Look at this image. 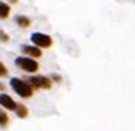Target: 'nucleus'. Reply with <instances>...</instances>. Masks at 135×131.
Wrapping results in <instances>:
<instances>
[{
	"mask_svg": "<svg viewBox=\"0 0 135 131\" xmlns=\"http://www.w3.org/2000/svg\"><path fill=\"white\" fill-rule=\"evenodd\" d=\"M20 55H23V57H30V59H36V60H39L41 57H43V50L36 48L34 44H30V43H23V44H20Z\"/></svg>",
	"mask_w": 135,
	"mask_h": 131,
	"instance_id": "39448f33",
	"label": "nucleus"
},
{
	"mask_svg": "<svg viewBox=\"0 0 135 131\" xmlns=\"http://www.w3.org/2000/svg\"><path fill=\"white\" fill-rule=\"evenodd\" d=\"M11 124V117H9V112L2 110L0 108V129H7Z\"/></svg>",
	"mask_w": 135,
	"mask_h": 131,
	"instance_id": "9d476101",
	"label": "nucleus"
},
{
	"mask_svg": "<svg viewBox=\"0 0 135 131\" xmlns=\"http://www.w3.org/2000/svg\"><path fill=\"white\" fill-rule=\"evenodd\" d=\"M11 11H13V7L7 4L6 0H0V20L6 21L11 18Z\"/></svg>",
	"mask_w": 135,
	"mask_h": 131,
	"instance_id": "6e6552de",
	"label": "nucleus"
},
{
	"mask_svg": "<svg viewBox=\"0 0 135 131\" xmlns=\"http://www.w3.org/2000/svg\"><path fill=\"white\" fill-rule=\"evenodd\" d=\"M25 80H27V83L34 89V92H37V90H52V87H54V83L48 78V75H41V73L27 75Z\"/></svg>",
	"mask_w": 135,
	"mask_h": 131,
	"instance_id": "f03ea898",
	"label": "nucleus"
},
{
	"mask_svg": "<svg viewBox=\"0 0 135 131\" xmlns=\"http://www.w3.org/2000/svg\"><path fill=\"white\" fill-rule=\"evenodd\" d=\"M14 67L23 71L25 75H36V73H39V62L36 59L23 57V55H18L14 59Z\"/></svg>",
	"mask_w": 135,
	"mask_h": 131,
	"instance_id": "7ed1b4c3",
	"label": "nucleus"
},
{
	"mask_svg": "<svg viewBox=\"0 0 135 131\" xmlns=\"http://www.w3.org/2000/svg\"><path fill=\"white\" fill-rule=\"evenodd\" d=\"M6 2H7V4H9V6H11V7H13L14 4H18V0H6Z\"/></svg>",
	"mask_w": 135,
	"mask_h": 131,
	"instance_id": "2eb2a0df",
	"label": "nucleus"
},
{
	"mask_svg": "<svg viewBox=\"0 0 135 131\" xmlns=\"http://www.w3.org/2000/svg\"><path fill=\"white\" fill-rule=\"evenodd\" d=\"M7 85H9V89L14 92V96H18L20 99H30V97H34V94H36L34 89L27 83V80L21 78V76H11Z\"/></svg>",
	"mask_w": 135,
	"mask_h": 131,
	"instance_id": "f257e3e1",
	"label": "nucleus"
},
{
	"mask_svg": "<svg viewBox=\"0 0 135 131\" xmlns=\"http://www.w3.org/2000/svg\"><path fill=\"white\" fill-rule=\"evenodd\" d=\"M14 25L18 28H21V30H27V28L32 27V18L30 16H27V14H16L13 18Z\"/></svg>",
	"mask_w": 135,
	"mask_h": 131,
	"instance_id": "0eeeda50",
	"label": "nucleus"
},
{
	"mask_svg": "<svg viewBox=\"0 0 135 131\" xmlns=\"http://www.w3.org/2000/svg\"><path fill=\"white\" fill-rule=\"evenodd\" d=\"M16 99H14L11 94H7V92H2L0 94V108L2 110H6V112H14V108H16Z\"/></svg>",
	"mask_w": 135,
	"mask_h": 131,
	"instance_id": "423d86ee",
	"label": "nucleus"
},
{
	"mask_svg": "<svg viewBox=\"0 0 135 131\" xmlns=\"http://www.w3.org/2000/svg\"><path fill=\"white\" fill-rule=\"evenodd\" d=\"M6 78H9V69H7L6 64L0 60V80H6Z\"/></svg>",
	"mask_w": 135,
	"mask_h": 131,
	"instance_id": "f8f14e48",
	"label": "nucleus"
},
{
	"mask_svg": "<svg viewBox=\"0 0 135 131\" xmlns=\"http://www.w3.org/2000/svg\"><path fill=\"white\" fill-rule=\"evenodd\" d=\"M11 41V37H9V34H7L4 28H0V43L2 44H7V43Z\"/></svg>",
	"mask_w": 135,
	"mask_h": 131,
	"instance_id": "ddd939ff",
	"label": "nucleus"
},
{
	"mask_svg": "<svg viewBox=\"0 0 135 131\" xmlns=\"http://www.w3.org/2000/svg\"><path fill=\"white\" fill-rule=\"evenodd\" d=\"M2 92H7V83L4 82V80H0V94Z\"/></svg>",
	"mask_w": 135,
	"mask_h": 131,
	"instance_id": "4468645a",
	"label": "nucleus"
},
{
	"mask_svg": "<svg viewBox=\"0 0 135 131\" xmlns=\"http://www.w3.org/2000/svg\"><path fill=\"white\" fill-rule=\"evenodd\" d=\"M13 113H14L18 119H27V117H28V108H27V104L16 103V108H14Z\"/></svg>",
	"mask_w": 135,
	"mask_h": 131,
	"instance_id": "1a4fd4ad",
	"label": "nucleus"
},
{
	"mask_svg": "<svg viewBox=\"0 0 135 131\" xmlns=\"http://www.w3.org/2000/svg\"><path fill=\"white\" fill-rule=\"evenodd\" d=\"M30 44L45 51V50H50L54 46V37L50 34H45V32H32L30 34Z\"/></svg>",
	"mask_w": 135,
	"mask_h": 131,
	"instance_id": "20e7f679",
	"label": "nucleus"
},
{
	"mask_svg": "<svg viewBox=\"0 0 135 131\" xmlns=\"http://www.w3.org/2000/svg\"><path fill=\"white\" fill-rule=\"evenodd\" d=\"M48 78L52 80V83H54V85H61V83H62V75H59V73H50V75H48Z\"/></svg>",
	"mask_w": 135,
	"mask_h": 131,
	"instance_id": "9b49d317",
	"label": "nucleus"
}]
</instances>
